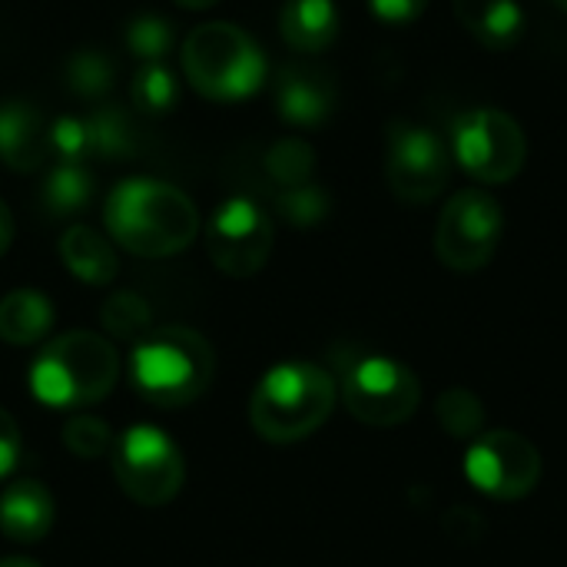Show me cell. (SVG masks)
Returning a JSON list of instances; mask_svg holds the SVG:
<instances>
[{
	"mask_svg": "<svg viewBox=\"0 0 567 567\" xmlns=\"http://www.w3.org/2000/svg\"><path fill=\"white\" fill-rule=\"evenodd\" d=\"M173 23L159 13H140L126 23L123 30V43L133 56H140L143 63H163V56L173 50Z\"/></svg>",
	"mask_w": 567,
	"mask_h": 567,
	"instance_id": "cell-23",
	"label": "cell"
},
{
	"mask_svg": "<svg viewBox=\"0 0 567 567\" xmlns=\"http://www.w3.org/2000/svg\"><path fill=\"white\" fill-rule=\"evenodd\" d=\"M336 409V379L316 362L272 365L249 402L252 429L276 445L302 442L326 425Z\"/></svg>",
	"mask_w": 567,
	"mask_h": 567,
	"instance_id": "cell-4",
	"label": "cell"
},
{
	"mask_svg": "<svg viewBox=\"0 0 567 567\" xmlns=\"http://www.w3.org/2000/svg\"><path fill=\"white\" fill-rule=\"evenodd\" d=\"M505 216L492 193L462 189L455 193L435 226V256L452 272H478L485 269L502 243Z\"/></svg>",
	"mask_w": 567,
	"mask_h": 567,
	"instance_id": "cell-9",
	"label": "cell"
},
{
	"mask_svg": "<svg viewBox=\"0 0 567 567\" xmlns=\"http://www.w3.org/2000/svg\"><path fill=\"white\" fill-rule=\"evenodd\" d=\"M66 86L86 100L106 96L113 90V60L100 50H76L66 60Z\"/></svg>",
	"mask_w": 567,
	"mask_h": 567,
	"instance_id": "cell-24",
	"label": "cell"
},
{
	"mask_svg": "<svg viewBox=\"0 0 567 567\" xmlns=\"http://www.w3.org/2000/svg\"><path fill=\"white\" fill-rule=\"evenodd\" d=\"M0 567H40L30 558H0Z\"/></svg>",
	"mask_w": 567,
	"mask_h": 567,
	"instance_id": "cell-34",
	"label": "cell"
},
{
	"mask_svg": "<svg viewBox=\"0 0 567 567\" xmlns=\"http://www.w3.org/2000/svg\"><path fill=\"white\" fill-rule=\"evenodd\" d=\"M133 103L146 113H169L179 100V83L169 66L163 63H143L130 83Z\"/></svg>",
	"mask_w": 567,
	"mask_h": 567,
	"instance_id": "cell-25",
	"label": "cell"
},
{
	"mask_svg": "<svg viewBox=\"0 0 567 567\" xmlns=\"http://www.w3.org/2000/svg\"><path fill=\"white\" fill-rule=\"evenodd\" d=\"M452 159L445 140L412 120H395L389 126L385 176L402 203H432L449 186Z\"/></svg>",
	"mask_w": 567,
	"mask_h": 567,
	"instance_id": "cell-11",
	"label": "cell"
},
{
	"mask_svg": "<svg viewBox=\"0 0 567 567\" xmlns=\"http://www.w3.org/2000/svg\"><path fill=\"white\" fill-rule=\"evenodd\" d=\"M372 13L379 23L389 27H409L422 17V10L429 7V0H369Z\"/></svg>",
	"mask_w": 567,
	"mask_h": 567,
	"instance_id": "cell-30",
	"label": "cell"
},
{
	"mask_svg": "<svg viewBox=\"0 0 567 567\" xmlns=\"http://www.w3.org/2000/svg\"><path fill=\"white\" fill-rule=\"evenodd\" d=\"M276 203H279V213L289 223H296V226H316V223H322L329 216V196L316 183H302V186H292V189H279Z\"/></svg>",
	"mask_w": 567,
	"mask_h": 567,
	"instance_id": "cell-28",
	"label": "cell"
},
{
	"mask_svg": "<svg viewBox=\"0 0 567 567\" xmlns=\"http://www.w3.org/2000/svg\"><path fill=\"white\" fill-rule=\"evenodd\" d=\"M103 219L113 243L143 259L176 256L199 233L196 203L183 189L150 176L116 183L106 196Z\"/></svg>",
	"mask_w": 567,
	"mask_h": 567,
	"instance_id": "cell-1",
	"label": "cell"
},
{
	"mask_svg": "<svg viewBox=\"0 0 567 567\" xmlns=\"http://www.w3.org/2000/svg\"><path fill=\"white\" fill-rule=\"evenodd\" d=\"M465 478L495 502H518L542 482V455L518 432H485L465 452Z\"/></svg>",
	"mask_w": 567,
	"mask_h": 567,
	"instance_id": "cell-12",
	"label": "cell"
},
{
	"mask_svg": "<svg viewBox=\"0 0 567 567\" xmlns=\"http://www.w3.org/2000/svg\"><path fill=\"white\" fill-rule=\"evenodd\" d=\"M43 153L47 133L40 113L23 100L0 103V159L17 173H30L43 163Z\"/></svg>",
	"mask_w": 567,
	"mask_h": 567,
	"instance_id": "cell-15",
	"label": "cell"
},
{
	"mask_svg": "<svg viewBox=\"0 0 567 567\" xmlns=\"http://www.w3.org/2000/svg\"><path fill=\"white\" fill-rule=\"evenodd\" d=\"M455 17L488 50H512L525 33L518 0H455Z\"/></svg>",
	"mask_w": 567,
	"mask_h": 567,
	"instance_id": "cell-16",
	"label": "cell"
},
{
	"mask_svg": "<svg viewBox=\"0 0 567 567\" xmlns=\"http://www.w3.org/2000/svg\"><path fill=\"white\" fill-rule=\"evenodd\" d=\"M482 405L472 392L465 389H452L442 395L439 402V422L449 429V435L455 439H478L482 432Z\"/></svg>",
	"mask_w": 567,
	"mask_h": 567,
	"instance_id": "cell-29",
	"label": "cell"
},
{
	"mask_svg": "<svg viewBox=\"0 0 567 567\" xmlns=\"http://www.w3.org/2000/svg\"><path fill=\"white\" fill-rule=\"evenodd\" d=\"M86 120V140H90V159H106L120 163L136 150L133 126L123 110L116 106H100L83 116Z\"/></svg>",
	"mask_w": 567,
	"mask_h": 567,
	"instance_id": "cell-21",
	"label": "cell"
},
{
	"mask_svg": "<svg viewBox=\"0 0 567 567\" xmlns=\"http://www.w3.org/2000/svg\"><path fill=\"white\" fill-rule=\"evenodd\" d=\"M10 243H13V219H10V209H7V203L0 199V256L10 249Z\"/></svg>",
	"mask_w": 567,
	"mask_h": 567,
	"instance_id": "cell-32",
	"label": "cell"
},
{
	"mask_svg": "<svg viewBox=\"0 0 567 567\" xmlns=\"http://www.w3.org/2000/svg\"><path fill=\"white\" fill-rule=\"evenodd\" d=\"M452 153L458 166L478 183H508L522 173L528 140L518 120L495 106L465 110L452 130Z\"/></svg>",
	"mask_w": 567,
	"mask_h": 567,
	"instance_id": "cell-8",
	"label": "cell"
},
{
	"mask_svg": "<svg viewBox=\"0 0 567 567\" xmlns=\"http://www.w3.org/2000/svg\"><path fill=\"white\" fill-rule=\"evenodd\" d=\"M120 379V355L106 336L63 332L50 339L27 369L30 395L56 412L96 405L113 392Z\"/></svg>",
	"mask_w": 567,
	"mask_h": 567,
	"instance_id": "cell-3",
	"label": "cell"
},
{
	"mask_svg": "<svg viewBox=\"0 0 567 567\" xmlns=\"http://www.w3.org/2000/svg\"><path fill=\"white\" fill-rule=\"evenodd\" d=\"M23 458V439H20V429L17 422L10 419V412L0 409V482L10 478L17 472Z\"/></svg>",
	"mask_w": 567,
	"mask_h": 567,
	"instance_id": "cell-31",
	"label": "cell"
},
{
	"mask_svg": "<svg viewBox=\"0 0 567 567\" xmlns=\"http://www.w3.org/2000/svg\"><path fill=\"white\" fill-rule=\"evenodd\" d=\"M179 7H186V10H206V7H213V3H219V0H176Z\"/></svg>",
	"mask_w": 567,
	"mask_h": 567,
	"instance_id": "cell-33",
	"label": "cell"
},
{
	"mask_svg": "<svg viewBox=\"0 0 567 567\" xmlns=\"http://www.w3.org/2000/svg\"><path fill=\"white\" fill-rule=\"evenodd\" d=\"M56 309L37 289H13L0 299V339L10 346H33L53 332Z\"/></svg>",
	"mask_w": 567,
	"mask_h": 567,
	"instance_id": "cell-19",
	"label": "cell"
},
{
	"mask_svg": "<svg viewBox=\"0 0 567 567\" xmlns=\"http://www.w3.org/2000/svg\"><path fill=\"white\" fill-rule=\"evenodd\" d=\"M63 445L76 455V458H103L113 452L116 439L110 432L106 422H100L96 415H73L63 425Z\"/></svg>",
	"mask_w": 567,
	"mask_h": 567,
	"instance_id": "cell-27",
	"label": "cell"
},
{
	"mask_svg": "<svg viewBox=\"0 0 567 567\" xmlns=\"http://www.w3.org/2000/svg\"><path fill=\"white\" fill-rule=\"evenodd\" d=\"M56 518L50 488L37 478H20L0 492V532L13 545H37Z\"/></svg>",
	"mask_w": 567,
	"mask_h": 567,
	"instance_id": "cell-13",
	"label": "cell"
},
{
	"mask_svg": "<svg viewBox=\"0 0 567 567\" xmlns=\"http://www.w3.org/2000/svg\"><path fill=\"white\" fill-rule=\"evenodd\" d=\"M60 259L70 269V276L86 282V286H106L120 272V262H116L110 239L90 226H70L60 236Z\"/></svg>",
	"mask_w": 567,
	"mask_h": 567,
	"instance_id": "cell-18",
	"label": "cell"
},
{
	"mask_svg": "<svg viewBox=\"0 0 567 567\" xmlns=\"http://www.w3.org/2000/svg\"><path fill=\"white\" fill-rule=\"evenodd\" d=\"M276 110L289 126H322L336 110V90L322 73L312 70H282L276 83Z\"/></svg>",
	"mask_w": 567,
	"mask_h": 567,
	"instance_id": "cell-14",
	"label": "cell"
},
{
	"mask_svg": "<svg viewBox=\"0 0 567 567\" xmlns=\"http://www.w3.org/2000/svg\"><path fill=\"white\" fill-rule=\"evenodd\" d=\"M110 458L123 495L146 508L173 502L186 482V458L179 445L163 429L146 422L130 425L116 439Z\"/></svg>",
	"mask_w": 567,
	"mask_h": 567,
	"instance_id": "cell-6",
	"label": "cell"
},
{
	"mask_svg": "<svg viewBox=\"0 0 567 567\" xmlns=\"http://www.w3.org/2000/svg\"><path fill=\"white\" fill-rule=\"evenodd\" d=\"M179 60L189 86L213 103H239L256 96L269 70L259 43L226 20L193 27Z\"/></svg>",
	"mask_w": 567,
	"mask_h": 567,
	"instance_id": "cell-5",
	"label": "cell"
},
{
	"mask_svg": "<svg viewBox=\"0 0 567 567\" xmlns=\"http://www.w3.org/2000/svg\"><path fill=\"white\" fill-rule=\"evenodd\" d=\"M342 399L359 422L372 429H395L419 412L422 385L399 359L355 355L342 372Z\"/></svg>",
	"mask_w": 567,
	"mask_h": 567,
	"instance_id": "cell-7",
	"label": "cell"
},
{
	"mask_svg": "<svg viewBox=\"0 0 567 567\" xmlns=\"http://www.w3.org/2000/svg\"><path fill=\"white\" fill-rule=\"evenodd\" d=\"M126 372L133 392L143 402L159 409H183L209 389L216 375V355L196 329L163 326L133 342Z\"/></svg>",
	"mask_w": 567,
	"mask_h": 567,
	"instance_id": "cell-2",
	"label": "cell"
},
{
	"mask_svg": "<svg viewBox=\"0 0 567 567\" xmlns=\"http://www.w3.org/2000/svg\"><path fill=\"white\" fill-rule=\"evenodd\" d=\"M266 173H269L272 183H279L282 189L312 183V173H316V150H312L306 140L286 136V140H279V143L269 146V153H266Z\"/></svg>",
	"mask_w": 567,
	"mask_h": 567,
	"instance_id": "cell-22",
	"label": "cell"
},
{
	"mask_svg": "<svg viewBox=\"0 0 567 567\" xmlns=\"http://www.w3.org/2000/svg\"><path fill=\"white\" fill-rule=\"evenodd\" d=\"M40 199H43V209L50 216H73V213H83L93 199V176L86 166H76V163H56L47 179H43V189H40Z\"/></svg>",
	"mask_w": 567,
	"mask_h": 567,
	"instance_id": "cell-20",
	"label": "cell"
},
{
	"mask_svg": "<svg viewBox=\"0 0 567 567\" xmlns=\"http://www.w3.org/2000/svg\"><path fill=\"white\" fill-rule=\"evenodd\" d=\"M555 3H558V7H561V10L567 13V0H555Z\"/></svg>",
	"mask_w": 567,
	"mask_h": 567,
	"instance_id": "cell-35",
	"label": "cell"
},
{
	"mask_svg": "<svg viewBox=\"0 0 567 567\" xmlns=\"http://www.w3.org/2000/svg\"><path fill=\"white\" fill-rule=\"evenodd\" d=\"M206 252L213 266L233 279L256 276L272 252V223L249 196H229L206 223Z\"/></svg>",
	"mask_w": 567,
	"mask_h": 567,
	"instance_id": "cell-10",
	"label": "cell"
},
{
	"mask_svg": "<svg viewBox=\"0 0 567 567\" xmlns=\"http://www.w3.org/2000/svg\"><path fill=\"white\" fill-rule=\"evenodd\" d=\"M279 30L292 50L322 53L339 37V7L336 0H286Z\"/></svg>",
	"mask_w": 567,
	"mask_h": 567,
	"instance_id": "cell-17",
	"label": "cell"
},
{
	"mask_svg": "<svg viewBox=\"0 0 567 567\" xmlns=\"http://www.w3.org/2000/svg\"><path fill=\"white\" fill-rule=\"evenodd\" d=\"M150 319H153V312H150V306L143 302V296H136V292H116V296H110V299L103 302V309H100L103 329H106L110 336L130 339V342H136L140 336L150 332Z\"/></svg>",
	"mask_w": 567,
	"mask_h": 567,
	"instance_id": "cell-26",
	"label": "cell"
}]
</instances>
